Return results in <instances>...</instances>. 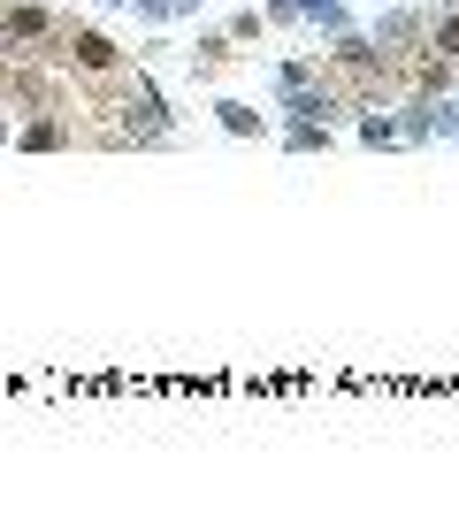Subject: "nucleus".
<instances>
[{"label":"nucleus","mask_w":459,"mask_h":512,"mask_svg":"<svg viewBox=\"0 0 459 512\" xmlns=\"http://www.w3.org/2000/svg\"><path fill=\"white\" fill-rule=\"evenodd\" d=\"M314 77H322V69L306 62V54H299V62H284V69H276V100H284V92H299V85H314Z\"/></svg>","instance_id":"9b49d317"},{"label":"nucleus","mask_w":459,"mask_h":512,"mask_svg":"<svg viewBox=\"0 0 459 512\" xmlns=\"http://www.w3.org/2000/svg\"><path fill=\"white\" fill-rule=\"evenodd\" d=\"M230 39H238V46L261 39V8H238V16H230Z\"/></svg>","instance_id":"f8f14e48"},{"label":"nucleus","mask_w":459,"mask_h":512,"mask_svg":"<svg viewBox=\"0 0 459 512\" xmlns=\"http://www.w3.org/2000/svg\"><path fill=\"white\" fill-rule=\"evenodd\" d=\"M291 153H329V138H337V123H284L276 130Z\"/></svg>","instance_id":"1a4fd4ad"},{"label":"nucleus","mask_w":459,"mask_h":512,"mask_svg":"<svg viewBox=\"0 0 459 512\" xmlns=\"http://www.w3.org/2000/svg\"><path fill=\"white\" fill-rule=\"evenodd\" d=\"M222 62H238V39H230V31H199V39H192V69H199V77H215Z\"/></svg>","instance_id":"423d86ee"},{"label":"nucleus","mask_w":459,"mask_h":512,"mask_svg":"<svg viewBox=\"0 0 459 512\" xmlns=\"http://www.w3.org/2000/svg\"><path fill=\"white\" fill-rule=\"evenodd\" d=\"M108 8H131V16H146V23H199L207 0H108Z\"/></svg>","instance_id":"39448f33"},{"label":"nucleus","mask_w":459,"mask_h":512,"mask_svg":"<svg viewBox=\"0 0 459 512\" xmlns=\"http://www.w3.org/2000/svg\"><path fill=\"white\" fill-rule=\"evenodd\" d=\"M360 146H398V115H391L383 100L360 107Z\"/></svg>","instance_id":"9d476101"},{"label":"nucleus","mask_w":459,"mask_h":512,"mask_svg":"<svg viewBox=\"0 0 459 512\" xmlns=\"http://www.w3.org/2000/svg\"><path fill=\"white\" fill-rule=\"evenodd\" d=\"M62 54L54 62H69L77 77H123V46L108 39V31H92V23H62Z\"/></svg>","instance_id":"f03ea898"},{"label":"nucleus","mask_w":459,"mask_h":512,"mask_svg":"<svg viewBox=\"0 0 459 512\" xmlns=\"http://www.w3.org/2000/svg\"><path fill=\"white\" fill-rule=\"evenodd\" d=\"M429 54L459 62V8H429Z\"/></svg>","instance_id":"6e6552de"},{"label":"nucleus","mask_w":459,"mask_h":512,"mask_svg":"<svg viewBox=\"0 0 459 512\" xmlns=\"http://www.w3.org/2000/svg\"><path fill=\"white\" fill-rule=\"evenodd\" d=\"M368 8H391V0H368Z\"/></svg>","instance_id":"ddd939ff"},{"label":"nucleus","mask_w":459,"mask_h":512,"mask_svg":"<svg viewBox=\"0 0 459 512\" xmlns=\"http://www.w3.org/2000/svg\"><path fill=\"white\" fill-rule=\"evenodd\" d=\"M123 123H115V138L123 146H146V153H161V146H176V123H169V92L153 85L146 69L138 77H123V107H115Z\"/></svg>","instance_id":"f257e3e1"},{"label":"nucleus","mask_w":459,"mask_h":512,"mask_svg":"<svg viewBox=\"0 0 459 512\" xmlns=\"http://www.w3.org/2000/svg\"><path fill=\"white\" fill-rule=\"evenodd\" d=\"M215 123L230 130V138H261V130H268V115H261L253 100H215Z\"/></svg>","instance_id":"0eeeda50"},{"label":"nucleus","mask_w":459,"mask_h":512,"mask_svg":"<svg viewBox=\"0 0 459 512\" xmlns=\"http://www.w3.org/2000/svg\"><path fill=\"white\" fill-rule=\"evenodd\" d=\"M268 23H306V31L337 39V31H352V8L345 0H268Z\"/></svg>","instance_id":"7ed1b4c3"},{"label":"nucleus","mask_w":459,"mask_h":512,"mask_svg":"<svg viewBox=\"0 0 459 512\" xmlns=\"http://www.w3.org/2000/svg\"><path fill=\"white\" fill-rule=\"evenodd\" d=\"M69 138H77V130H69L62 115H31V123H16V138H8V146H16V153H62Z\"/></svg>","instance_id":"20e7f679"}]
</instances>
